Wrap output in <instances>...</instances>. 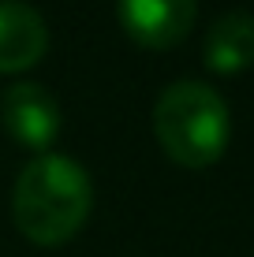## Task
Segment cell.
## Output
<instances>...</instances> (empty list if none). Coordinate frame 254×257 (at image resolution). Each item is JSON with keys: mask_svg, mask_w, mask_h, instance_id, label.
Instances as JSON below:
<instances>
[{"mask_svg": "<svg viewBox=\"0 0 254 257\" xmlns=\"http://www.w3.org/2000/svg\"><path fill=\"white\" fill-rule=\"evenodd\" d=\"M94 205L86 168L64 153H41L19 172L12 190L15 227L38 246H60L82 231Z\"/></svg>", "mask_w": 254, "mask_h": 257, "instance_id": "cell-1", "label": "cell"}, {"mask_svg": "<svg viewBox=\"0 0 254 257\" xmlns=\"http://www.w3.org/2000/svg\"><path fill=\"white\" fill-rule=\"evenodd\" d=\"M153 131L161 149L183 168H209L224 153L232 116L221 93L206 82H172L157 97Z\"/></svg>", "mask_w": 254, "mask_h": 257, "instance_id": "cell-2", "label": "cell"}, {"mask_svg": "<svg viewBox=\"0 0 254 257\" xmlns=\"http://www.w3.org/2000/svg\"><path fill=\"white\" fill-rule=\"evenodd\" d=\"M127 38L142 49H172L191 34L198 0H116Z\"/></svg>", "mask_w": 254, "mask_h": 257, "instance_id": "cell-3", "label": "cell"}, {"mask_svg": "<svg viewBox=\"0 0 254 257\" xmlns=\"http://www.w3.org/2000/svg\"><path fill=\"white\" fill-rule=\"evenodd\" d=\"M49 49V26L41 12L23 0H0V75L34 67Z\"/></svg>", "mask_w": 254, "mask_h": 257, "instance_id": "cell-5", "label": "cell"}, {"mask_svg": "<svg viewBox=\"0 0 254 257\" xmlns=\"http://www.w3.org/2000/svg\"><path fill=\"white\" fill-rule=\"evenodd\" d=\"M202 60L217 75H239L254 64V15L250 12H224L209 26Z\"/></svg>", "mask_w": 254, "mask_h": 257, "instance_id": "cell-6", "label": "cell"}, {"mask_svg": "<svg viewBox=\"0 0 254 257\" xmlns=\"http://www.w3.org/2000/svg\"><path fill=\"white\" fill-rule=\"evenodd\" d=\"M0 119L8 135L26 149H49L60 135V104L45 86L15 82L0 97Z\"/></svg>", "mask_w": 254, "mask_h": 257, "instance_id": "cell-4", "label": "cell"}]
</instances>
